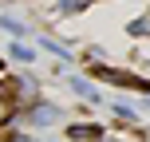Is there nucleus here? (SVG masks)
<instances>
[{
  "instance_id": "f257e3e1",
  "label": "nucleus",
  "mask_w": 150,
  "mask_h": 142,
  "mask_svg": "<svg viewBox=\"0 0 150 142\" xmlns=\"http://www.w3.org/2000/svg\"><path fill=\"white\" fill-rule=\"evenodd\" d=\"M99 79H107V83H119V87H130V91H142V79L138 75H127V71H115V67H95Z\"/></svg>"
},
{
  "instance_id": "f03ea898",
  "label": "nucleus",
  "mask_w": 150,
  "mask_h": 142,
  "mask_svg": "<svg viewBox=\"0 0 150 142\" xmlns=\"http://www.w3.org/2000/svg\"><path fill=\"white\" fill-rule=\"evenodd\" d=\"M28 119L36 122V126H47V122L59 119V107H55V103H40V107H32V111H28Z\"/></svg>"
},
{
  "instance_id": "7ed1b4c3",
  "label": "nucleus",
  "mask_w": 150,
  "mask_h": 142,
  "mask_svg": "<svg viewBox=\"0 0 150 142\" xmlns=\"http://www.w3.org/2000/svg\"><path fill=\"white\" fill-rule=\"evenodd\" d=\"M12 91H16V99H24V103H36V79H32V75H20V79L12 83Z\"/></svg>"
},
{
  "instance_id": "20e7f679",
  "label": "nucleus",
  "mask_w": 150,
  "mask_h": 142,
  "mask_svg": "<svg viewBox=\"0 0 150 142\" xmlns=\"http://www.w3.org/2000/svg\"><path fill=\"white\" fill-rule=\"evenodd\" d=\"M99 134H103L99 126H83V122H79V126H71V138H99Z\"/></svg>"
},
{
  "instance_id": "39448f33",
  "label": "nucleus",
  "mask_w": 150,
  "mask_h": 142,
  "mask_svg": "<svg viewBox=\"0 0 150 142\" xmlns=\"http://www.w3.org/2000/svg\"><path fill=\"white\" fill-rule=\"evenodd\" d=\"M71 87H75V91H79V95H87V99H91V103H99V95H95V87H91V83H87V79H75V83H71Z\"/></svg>"
},
{
  "instance_id": "423d86ee",
  "label": "nucleus",
  "mask_w": 150,
  "mask_h": 142,
  "mask_svg": "<svg viewBox=\"0 0 150 142\" xmlns=\"http://www.w3.org/2000/svg\"><path fill=\"white\" fill-rule=\"evenodd\" d=\"M130 32H134V36H150V16H138V20L130 24Z\"/></svg>"
},
{
  "instance_id": "0eeeda50",
  "label": "nucleus",
  "mask_w": 150,
  "mask_h": 142,
  "mask_svg": "<svg viewBox=\"0 0 150 142\" xmlns=\"http://www.w3.org/2000/svg\"><path fill=\"white\" fill-rule=\"evenodd\" d=\"M12 55H16V59H24V63H28V59H32V47H28V44H12Z\"/></svg>"
},
{
  "instance_id": "6e6552de",
  "label": "nucleus",
  "mask_w": 150,
  "mask_h": 142,
  "mask_svg": "<svg viewBox=\"0 0 150 142\" xmlns=\"http://www.w3.org/2000/svg\"><path fill=\"white\" fill-rule=\"evenodd\" d=\"M55 4H59V12H79L83 0H55Z\"/></svg>"
},
{
  "instance_id": "1a4fd4ad",
  "label": "nucleus",
  "mask_w": 150,
  "mask_h": 142,
  "mask_svg": "<svg viewBox=\"0 0 150 142\" xmlns=\"http://www.w3.org/2000/svg\"><path fill=\"white\" fill-rule=\"evenodd\" d=\"M12 119V103H8V95H0V122Z\"/></svg>"
},
{
  "instance_id": "9d476101",
  "label": "nucleus",
  "mask_w": 150,
  "mask_h": 142,
  "mask_svg": "<svg viewBox=\"0 0 150 142\" xmlns=\"http://www.w3.org/2000/svg\"><path fill=\"white\" fill-rule=\"evenodd\" d=\"M12 142H28V138H12Z\"/></svg>"
}]
</instances>
